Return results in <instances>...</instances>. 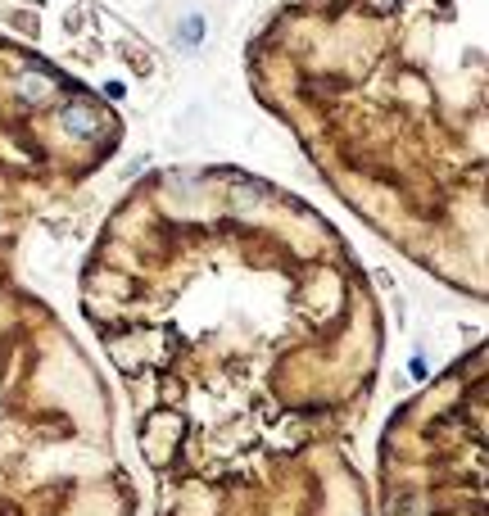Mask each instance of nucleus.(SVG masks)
I'll return each instance as SVG.
<instances>
[{
	"label": "nucleus",
	"mask_w": 489,
	"mask_h": 516,
	"mask_svg": "<svg viewBox=\"0 0 489 516\" xmlns=\"http://www.w3.org/2000/svg\"><path fill=\"white\" fill-rule=\"evenodd\" d=\"M59 127H64L68 136H78V141H96V136H104L109 118H104L96 104H87V100H68V104L59 109Z\"/></svg>",
	"instance_id": "nucleus-1"
},
{
	"label": "nucleus",
	"mask_w": 489,
	"mask_h": 516,
	"mask_svg": "<svg viewBox=\"0 0 489 516\" xmlns=\"http://www.w3.org/2000/svg\"><path fill=\"white\" fill-rule=\"evenodd\" d=\"M50 96V77H42V73H23L19 77V100L23 104H42Z\"/></svg>",
	"instance_id": "nucleus-2"
},
{
	"label": "nucleus",
	"mask_w": 489,
	"mask_h": 516,
	"mask_svg": "<svg viewBox=\"0 0 489 516\" xmlns=\"http://www.w3.org/2000/svg\"><path fill=\"white\" fill-rule=\"evenodd\" d=\"M172 36H177V46H181V50H195V46H200V36H204V19H200V14L181 19Z\"/></svg>",
	"instance_id": "nucleus-3"
}]
</instances>
